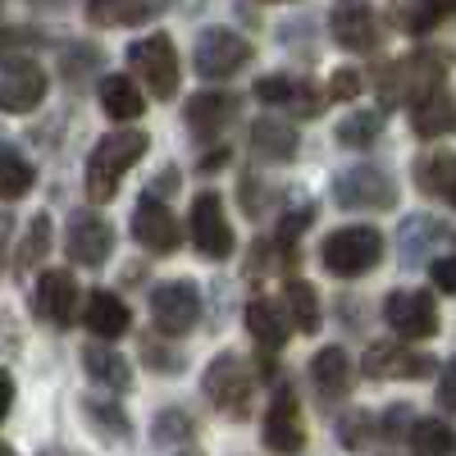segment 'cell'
I'll list each match as a JSON object with an SVG mask.
<instances>
[{"label":"cell","instance_id":"cell-1","mask_svg":"<svg viewBox=\"0 0 456 456\" xmlns=\"http://www.w3.org/2000/svg\"><path fill=\"white\" fill-rule=\"evenodd\" d=\"M146 146H151V137L146 133H110V137H101L96 146H92V156H87V197L101 206V201H114V192H119V183H124V174L146 156Z\"/></svg>","mask_w":456,"mask_h":456},{"label":"cell","instance_id":"cell-2","mask_svg":"<svg viewBox=\"0 0 456 456\" xmlns=\"http://www.w3.org/2000/svg\"><path fill=\"white\" fill-rule=\"evenodd\" d=\"M443 87H447V55H438V51H415V55H406L379 73V96H384V105H415Z\"/></svg>","mask_w":456,"mask_h":456},{"label":"cell","instance_id":"cell-3","mask_svg":"<svg viewBox=\"0 0 456 456\" xmlns=\"http://www.w3.org/2000/svg\"><path fill=\"white\" fill-rule=\"evenodd\" d=\"M206 397L215 411H224L228 420H247L251 406H256V374L251 365L238 356V352H219L210 365H206Z\"/></svg>","mask_w":456,"mask_h":456},{"label":"cell","instance_id":"cell-4","mask_svg":"<svg viewBox=\"0 0 456 456\" xmlns=\"http://www.w3.org/2000/svg\"><path fill=\"white\" fill-rule=\"evenodd\" d=\"M320 251H324L320 260H324L329 274H338V279H361V274H370L374 265L384 260V233H379V228H370V224H352V228H338V233H329Z\"/></svg>","mask_w":456,"mask_h":456},{"label":"cell","instance_id":"cell-5","mask_svg":"<svg viewBox=\"0 0 456 456\" xmlns=\"http://www.w3.org/2000/svg\"><path fill=\"white\" fill-rule=\"evenodd\" d=\"M333 201L342 210H393L397 206V183L379 165H352L333 174Z\"/></svg>","mask_w":456,"mask_h":456},{"label":"cell","instance_id":"cell-6","mask_svg":"<svg viewBox=\"0 0 456 456\" xmlns=\"http://www.w3.org/2000/svg\"><path fill=\"white\" fill-rule=\"evenodd\" d=\"M151 320H156L160 333L183 338L192 333L201 320V288L192 279H165L151 288Z\"/></svg>","mask_w":456,"mask_h":456},{"label":"cell","instance_id":"cell-7","mask_svg":"<svg viewBox=\"0 0 456 456\" xmlns=\"http://www.w3.org/2000/svg\"><path fill=\"white\" fill-rule=\"evenodd\" d=\"M251 42L242 32L233 28H206L197 37V46H192V69L201 73V78H233V73H242L251 64Z\"/></svg>","mask_w":456,"mask_h":456},{"label":"cell","instance_id":"cell-8","mask_svg":"<svg viewBox=\"0 0 456 456\" xmlns=\"http://www.w3.org/2000/svg\"><path fill=\"white\" fill-rule=\"evenodd\" d=\"M128 64L137 69V78L151 87V96L169 101L178 92V51H174V42L165 32H151V37H142V42H133Z\"/></svg>","mask_w":456,"mask_h":456},{"label":"cell","instance_id":"cell-9","mask_svg":"<svg viewBox=\"0 0 456 456\" xmlns=\"http://www.w3.org/2000/svg\"><path fill=\"white\" fill-rule=\"evenodd\" d=\"M187 233H192V247L206 260H228V256H233V224L224 219V197L219 192H201L192 201Z\"/></svg>","mask_w":456,"mask_h":456},{"label":"cell","instance_id":"cell-10","mask_svg":"<svg viewBox=\"0 0 456 456\" xmlns=\"http://www.w3.org/2000/svg\"><path fill=\"white\" fill-rule=\"evenodd\" d=\"M64 251L73 265H83V270H101L114 251V228L92 215V210H78L69 215V228H64Z\"/></svg>","mask_w":456,"mask_h":456},{"label":"cell","instance_id":"cell-11","mask_svg":"<svg viewBox=\"0 0 456 456\" xmlns=\"http://www.w3.org/2000/svg\"><path fill=\"white\" fill-rule=\"evenodd\" d=\"M265 447L274 456H301L306 452V420H301V406L292 388H279L265 411Z\"/></svg>","mask_w":456,"mask_h":456},{"label":"cell","instance_id":"cell-12","mask_svg":"<svg viewBox=\"0 0 456 456\" xmlns=\"http://www.w3.org/2000/svg\"><path fill=\"white\" fill-rule=\"evenodd\" d=\"M133 238H137L151 256H169V251L183 247V224H178V215H174L165 201H156L151 192H142V201H137V210H133Z\"/></svg>","mask_w":456,"mask_h":456},{"label":"cell","instance_id":"cell-13","mask_svg":"<svg viewBox=\"0 0 456 456\" xmlns=\"http://www.w3.org/2000/svg\"><path fill=\"white\" fill-rule=\"evenodd\" d=\"M388 324L406 338V342H425L438 333V306H434V292L425 288H402L388 297V306H384Z\"/></svg>","mask_w":456,"mask_h":456},{"label":"cell","instance_id":"cell-14","mask_svg":"<svg viewBox=\"0 0 456 456\" xmlns=\"http://www.w3.org/2000/svg\"><path fill=\"white\" fill-rule=\"evenodd\" d=\"M46 101V73L37 60H5L0 69V110L5 114H28Z\"/></svg>","mask_w":456,"mask_h":456},{"label":"cell","instance_id":"cell-15","mask_svg":"<svg viewBox=\"0 0 456 456\" xmlns=\"http://www.w3.org/2000/svg\"><path fill=\"white\" fill-rule=\"evenodd\" d=\"M238 96L233 92H197V96H187L183 105V124L187 133H192L197 142H215L224 137V128L238 119Z\"/></svg>","mask_w":456,"mask_h":456},{"label":"cell","instance_id":"cell-16","mask_svg":"<svg viewBox=\"0 0 456 456\" xmlns=\"http://www.w3.org/2000/svg\"><path fill=\"white\" fill-rule=\"evenodd\" d=\"M361 365L370 379H429L438 370L429 352H411L406 342H370Z\"/></svg>","mask_w":456,"mask_h":456},{"label":"cell","instance_id":"cell-17","mask_svg":"<svg viewBox=\"0 0 456 456\" xmlns=\"http://www.w3.org/2000/svg\"><path fill=\"white\" fill-rule=\"evenodd\" d=\"M32 311L51 329H69L73 320H78V283H73V274L69 270H46L42 279H37Z\"/></svg>","mask_w":456,"mask_h":456},{"label":"cell","instance_id":"cell-18","mask_svg":"<svg viewBox=\"0 0 456 456\" xmlns=\"http://www.w3.org/2000/svg\"><path fill=\"white\" fill-rule=\"evenodd\" d=\"M329 32L342 51H374L379 46V14L370 5H338L329 14Z\"/></svg>","mask_w":456,"mask_h":456},{"label":"cell","instance_id":"cell-19","mask_svg":"<svg viewBox=\"0 0 456 456\" xmlns=\"http://www.w3.org/2000/svg\"><path fill=\"white\" fill-rule=\"evenodd\" d=\"M247 333L260 342L265 352H279L283 342L292 338V324H288L283 301H274V297H251V301H247Z\"/></svg>","mask_w":456,"mask_h":456},{"label":"cell","instance_id":"cell-20","mask_svg":"<svg viewBox=\"0 0 456 456\" xmlns=\"http://www.w3.org/2000/svg\"><path fill=\"white\" fill-rule=\"evenodd\" d=\"M297 146H301L297 128H292V124H283V119H274V114H265V119H256V124H251V151H256L260 160H270V165H288V160H297Z\"/></svg>","mask_w":456,"mask_h":456},{"label":"cell","instance_id":"cell-21","mask_svg":"<svg viewBox=\"0 0 456 456\" xmlns=\"http://www.w3.org/2000/svg\"><path fill=\"white\" fill-rule=\"evenodd\" d=\"M311 379H315L320 397H329V402L347 397L352 393V356L342 347H320L311 361Z\"/></svg>","mask_w":456,"mask_h":456},{"label":"cell","instance_id":"cell-22","mask_svg":"<svg viewBox=\"0 0 456 456\" xmlns=\"http://www.w3.org/2000/svg\"><path fill=\"white\" fill-rule=\"evenodd\" d=\"M83 370L96 379L101 388H110V393H128L133 388V365L114 347H101V342H87V347H83Z\"/></svg>","mask_w":456,"mask_h":456},{"label":"cell","instance_id":"cell-23","mask_svg":"<svg viewBox=\"0 0 456 456\" xmlns=\"http://www.w3.org/2000/svg\"><path fill=\"white\" fill-rule=\"evenodd\" d=\"M83 324H87L96 338H119V333H128L133 311H128L124 297H114V292H92V297H87V311H83Z\"/></svg>","mask_w":456,"mask_h":456},{"label":"cell","instance_id":"cell-24","mask_svg":"<svg viewBox=\"0 0 456 456\" xmlns=\"http://www.w3.org/2000/svg\"><path fill=\"white\" fill-rule=\"evenodd\" d=\"M411 124H415V133L429 137V142L456 133V96L443 87V92H434V96H425V101H415V105H411Z\"/></svg>","mask_w":456,"mask_h":456},{"label":"cell","instance_id":"cell-25","mask_svg":"<svg viewBox=\"0 0 456 456\" xmlns=\"http://www.w3.org/2000/svg\"><path fill=\"white\" fill-rule=\"evenodd\" d=\"M415 178L429 197L456 206V151H429V156L415 165Z\"/></svg>","mask_w":456,"mask_h":456},{"label":"cell","instance_id":"cell-26","mask_svg":"<svg viewBox=\"0 0 456 456\" xmlns=\"http://www.w3.org/2000/svg\"><path fill=\"white\" fill-rule=\"evenodd\" d=\"M32 183H37V169L28 165V156L19 146L10 142H0V201H19L32 192Z\"/></svg>","mask_w":456,"mask_h":456},{"label":"cell","instance_id":"cell-27","mask_svg":"<svg viewBox=\"0 0 456 456\" xmlns=\"http://www.w3.org/2000/svg\"><path fill=\"white\" fill-rule=\"evenodd\" d=\"M283 311H288V324H292V329L320 333V297H315V283L288 279V288H283Z\"/></svg>","mask_w":456,"mask_h":456},{"label":"cell","instance_id":"cell-28","mask_svg":"<svg viewBox=\"0 0 456 456\" xmlns=\"http://www.w3.org/2000/svg\"><path fill=\"white\" fill-rule=\"evenodd\" d=\"M83 415H87L92 434H101L105 443H114V438H128V434H133L128 411H124L119 402H114V397H83Z\"/></svg>","mask_w":456,"mask_h":456},{"label":"cell","instance_id":"cell-29","mask_svg":"<svg viewBox=\"0 0 456 456\" xmlns=\"http://www.w3.org/2000/svg\"><path fill=\"white\" fill-rule=\"evenodd\" d=\"M101 110L110 114V119H137V114L146 110V101H142L133 78L110 73V78H101Z\"/></svg>","mask_w":456,"mask_h":456},{"label":"cell","instance_id":"cell-30","mask_svg":"<svg viewBox=\"0 0 456 456\" xmlns=\"http://www.w3.org/2000/svg\"><path fill=\"white\" fill-rule=\"evenodd\" d=\"M456 452V429L443 420H415L411 425V456H452Z\"/></svg>","mask_w":456,"mask_h":456},{"label":"cell","instance_id":"cell-31","mask_svg":"<svg viewBox=\"0 0 456 456\" xmlns=\"http://www.w3.org/2000/svg\"><path fill=\"white\" fill-rule=\"evenodd\" d=\"M434 238H443V224H438V219H429V215H406V224H402V260H406V265H420Z\"/></svg>","mask_w":456,"mask_h":456},{"label":"cell","instance_id":"cell-32","mask_svg":"<svg viewBox=\"0 0 456 456\" xmlns=\"http://www.w3.org/2000/svg\"><path fill=\"white\" fill-rule=\"evenodd\" d=\"M51 215H32V224H28V233H23V242H19V256H14V274H28L37 260H42L46 251H51Z\"/></svg>","mask_w":456,"mask_h":456},{"label":"cell","instance_id":"cell-33","mask_svg":"<svg viewBox=\"0 0 456 456\" xmlns=\"http://www.w3.org/2000/svg\"><path fill=\"white\" fill-rule=\"evenodd\" d=\"M379 133H384V110H356L338 124V146H370Z\"/></svg>","mask_w":456,"mask_h":456},{"label":"cell","instance_id":"cell-34","mask_svg":"<svg viewBox=\"0 0 456 456\" xmlns=\"http://www.w3.org/2000/svg\"><path fill=\"white\" fill-rule=\"evenodd\" d=\"M192 434H197V420L187 411H165V415H156V425H151V438L156 443H192Z\"/></svg>","mask_w":456,"mask_h":456},{"label":"cell","instance_id":"cell-35","mask_svg":"<svg viewBox=\"0 0 456 456\" xmlns=\"http://www.w3.org/2000/svg\"><path fill=\"white\" fill-rule=\"evenodd\" d=\"M101 64V51L96 46H64V55H60V69H64V83H87L92 78V69Z\"/></svg>","mask_w":456,"mask_h":456},{"label":"cell","instance_id":"cell-36","mask_svg":"<svg viewBox=\"0 0 456 456\" xmlns=\"http://www.w3.org/2000/svg\"><path fill=\"white\" fill-rule=\"evenodd\" d=\"M160 5H87L92 23H151Z\"/></svg>","mask_w":456,"mask_h":456},{"label":"cell","instance_id":"cell-37","mask_svg":"<svg viewBox=\"0 0 456 456\" xmlns=\"http://www.w3.org/2000/svg\"><path fill=\"white\" fill-rule=\"evenodd\" d=\"M315 224V206H297V210H288L283 219H279V233H274V242L283 247V251H292V242L306 233V228Z\"/></svg>","mask_w":456,"mask_h":456},{"label":"cell","instance_id":"cell-38","mask_svg":"<svg viewBox=\"0 0 456 456\" xmlns=\"http://www.w3.org/2000/svg\"><path fill=\"white\" fill-rule=\"evenodd\" d=\"M338 434H342V447H347V452H365L379 429H374V420H370L365 411H356V415H347V420L338 425Z\"/></svg>","mask_w":456,"mask_h":456},{"label":"cell","instance_id":"cell-39","mask_svg":"<svg viewBox=\"0 0 456 456\" xmlns=\"http://www.w3.org/2000/svg\"><path fill=\"white\" fill-rule=\"evenodd\" d=\"M297 83H301V78H288V73H270V78L256 83V101H265V105H292Z\"/></svg>","mask_w":456,"mask_h":456},{"label":"cell","instance_id":"cell-40","mask_svg":"<svg viewBox=\"0 0 456 456\" xmlns=\"http://www.w3.org/2000/svg\"><path fill=\"white\" fill-rule=\"evenodd\" d=\"M142 356H146V365L156 374H178L183 370V356L174 347H165L160 338H142Z\"/></svg>","mask_w":456,"mask_h":456},{"label":"cell","instance_id":"cell-41","mask_svg":"<svg viewBox=\"0 0 456 456\" xmlns=\"http://www.w3.org/2000/svg\"><path fill=\"white\" fill-rule=\"evenodd\" d=\"M411 32H429L434 23H443L447 14H456V10H438V5H411V10H393Z\"/></svg>","mask_w":456,"mask_h":456},{"label":"cell","instance_id":"cell-42","mask_svg":"<svg viewBox=\"0 0 456 456\" xmlns=\"http://www.w3.org/2000/svg\"><path fill=\"white\" fill-rule=\"evenodd\" d=\"M361 87H365V78L356 69H333V78H329V96L333 101H356Z\"/></svg>","mask_w":456,"mask_h":456},{"label":"cell","instance_id":"cell-43","mask_svg":"<svg viewBox=\"0 0 456 456\" xmlns=\"http://www.w3.org/2000/svg\"><path fill=\"white\" fill-rule=\"evenodd\" d=\"M37 42H42V32H32V28H10V37L0 32V60H23L19 51H28Z\"/></svg>","mask_w":456,"mask_h":456},{"label":"cell","instance_id":"cell-44","mask_svg":"<svg viewBox=\"0 0 456 456\" xmlns=\"http://www.w3.org/2000/svg\"><path fill=\"white\" fill-rule=\"evenodd\" d=\"M429 279H434V288H438V292L456 297V256H443V260H434V265H429Z\"/></svg>","mask_w":456,"mask_h":456},{"label":"cell","instance_id":"cell-45","mask_svg":"<svg viewBox=\"0 0 456 456\" xmlns=\"http://www.w3.org/2000/svg\"><path fill=\"white\" fill-rule=\"evenodd\" d=\"M406 425H411V411L406 406H393L384 415V425H374V429H379V438H406Z\"/></svg>","mask_w":456,"mask_h":456},{"label":"cell","instance_id":"cell-46","mask_svg":"<svg viewBox=\"0 0 456 456\" xmlns=\"http://www.w3.org/2000/svg\"><path fill=\"white\" fill-rule=\"evenodd\" d=\"M438 406L456 411V356L443 365V379H438Z\"/></svg>","mask_w":456,"mask_h":456},{"label":"cell","instance_id":"cell-47","mask_svg":"<svg viewBox=\"0 0 456 456\" xmlns=\"http://www.w3.org/2000/svg\"><path fill=\"white\" fill-rule=\"evenodd\" d=\"M14 347H19V320L0 311V352H14Z\"/></svg>","mask_w":456,"mask_h":456},{"label":"cell","instance_id":"cell-48","mask_svg":"<svg viewBox=\"0 0 456 456\" xmlns=\"http://www.w3.org/2000/svg\"><path fill=\"white\" fill-rule=\"evenodd\" d=\"M10 406H14V379H10L5 370H0V420L10 415Z\"/></svg>","mask_w":456,"mask_h":456},{"label":"cell","instance_id":"cell-49","mask_svg":"<svg viewBox=\"0 0 456 456\" xmlns=\"http://www.w3.org/2000/svg\"><path fill=\"white\" fill-rule=\"evenodd\" d=\"M174 187H178V169H174V165H169V169H165V174H160V183H156V192H151V197H156V201H160V197H165V192H174Z\"/></svg>","mask_w":456,"mask_h":456},{"label":"cell","instance_id":"cell-50","mask_svg":"<svg viewBox=\"0 0 456 456\" xmlns=\"http://www.w3.org/2000/svg\"><path fill=\"white\" fill-rule=\"evenodd\" d=\"M10 228H14V224H10V215H0V260H5V242H10Z\"/></svg>","mask_w":456,"mask_h":456},{"label":"cell","instance_id":"cell-51","mask_svg":"<svg viewBox=\"0 0 456 456\" xmlns=\"http://www.w3.org/2000/svg\"><path fill=\"white\" fill-rule=\"evenodd\" d=\"M42 456H73V452H64V447H51V452H42Z\"/></svg>","mask_w":456,"mask_h":456},{"label":"cell","instance_id":"cell-52","mask_svg":"<svg viewBox=\"0 0 456 456\" xmlns=\"http://www.w3.org/2000/svg\"><path fill=\"white\" fill-rule=\"evenodd\" d=\"M178 456H201V447H187V452H178Z\"/></svg>","mask_w":456,"mask_h":456},{"label":"cell","instance_id":"cell-53","mask_svg":"<svg viewBox=\"0 0 456 456\" xmlns=\"http://www.w3.org/2000/svg\"><path fill=\"white\" fill-rule=\"evenodd\" d=\"M0 456H14V447H5V443H0Z\"/></svg>","mask_w":456,"mask_h":456}]
</instances>
